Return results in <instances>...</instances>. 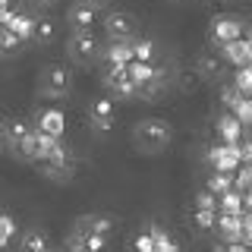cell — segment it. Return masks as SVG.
Returning <instances> with one entry per match:
<instances>
[{
  "mask_svg": "<svg viewBox=\"0 0 252 252\" xmlns=\"http://www.w3.org/2000/svg\"><path fill=\"white\" fill-rule=\"evenodd\" d=\"M129 76H132V82H136V89H142V85H148V82L158 76V69H155V63L129 60Z\"/></svg>",
  "mask_w": 252,
  "mask_h": 252,
  "instance_id": "cell-21",
  "label": "cell"
},
{
  "mask_svg": "<svg viewBox=\"0 0 252 252\" xmlns=\"http://www.w3.org/2000/svg\"><path fill=\"white\" fill-rule=\"evenodd\" d=\"M76 230H82V233H110L114 230V218L110 215H82V218H76Z\"/></svg>",
  "mask_w": 252,
  "mask_h": 252,
  "instance_id": "cell-17",
  "label": "cell"
},
{
  "mask_svg": "<svg viewBox=\"0 0 252 252\" xmlns=\"http://www.w3.org/2000/svg\"><path fill=\"white\" fill-rule=\"evenodd\" d=\"M44 249H51V240H47L44 230H29V233H22L19 252H44Z\"/></svg>",
  "mask_w": 252,
  "mask_h": 252,
  "instance_id": "cell-20",
  "label": "cell"
},
{
  "mask_svg": "<svg viewBox=\"0 0 252 252\" xmlns=\"http://www.w3.org/2000/svg\"><path fill=\"white\" fill-rule=\"evenodd\" d=\"M44 252H54V249H44Z\"/></svg>",
  "mask_w": 252,
  "mask_h": 252,
  "instance_id": "cell-41",
  "label": "cell"
},
{
  "mask_svg": "<svg viewBox=\"0 0 252 252\" xmlns=\"http://www.w3.org/2000/svg\"><path fill=\"white\" fill-rule=\"evenodd\" d=\"M94 13L98 10H92V6H85V3H76L66 10V26L73 29V32H92V26H94Z\"/></svg>",
  "mask_w": 252,
  "mask_h": 252,
  "instance_id": "cell-13",
  "label": "cell"
},
{
  "mask_svg": "<svg viewBox=\"0 0 252 252\" xmlns=\"http://www.w3.org/2000/svg\"><path fill=\"white\" fill-rule=\"evenodd\" d=\"M224 57H218V54H202L199 60H195V73H199V79H218L220 76V63Z\"/></svg>",
  "mask_w": 252,
  "mask_h": 252,
  "instance_id": "cell-19",
  "label": "cell"
},
{
  "mask_svg": "<svg viewBox=\"0 0 252 252\" xmlns=\"http://www.w3.org/2000/svg\"><path fill=\"white\" fill-rule=\"evenodd\" d=\"M132 60H145V63L155 60V41L152 38H136L132 41Z\"/></svg>",
  "mask_w": 252,
  "mask_h": 252,
  "instance_id": "cell-28",
  "label": "cell"
},
{
  "mask_svg": "<svg viewBox=\"0 0 252 252\" xmlns=\"http://www.w3.org/2000/svg\"><path fill=\"white\" fill-rule=\"evenodd\" d=\"M38 132V129H35ZM60 139H54V136H47V132H38V158H35V164L41 161V158H51L54 152H60Z\"/></svg>",
  "mask_w": 252,
  "mask_h": 252,
  "instance_id": "cell-27",
  "label": "cell"
},
{
  "mask_svg": "<svg viewBox=\"0 0 252 252\" xmlns=\"http://www.w3.org/2000/svg\"><path fill=\"white\" fill-rule=\"evenodd\" d=\"M218 208L224 211V215H243V211H246V208H243V192L236 186L227 189L224 195H218Z\"/></svg>",
  "mask_w": 252,
  "mask_h": 252,
  "instance_id": "cell-22",
  "label": "cell"
},
{
  "mask_svg": "<svg viewBox=\"0 0 252 252\" xmlns=\"http://www.w3.org/2000/svg\"><path fill=\"white\" fill-rule=\"evenodd\" d=\"M6 148V123H0V155H3Z\"/></svg>",
  "mask_w": 252,
  "mask_h": 252,
  "instance_id": "cell-37",
  "label": "cell"
},
{
  "mask_svg": "<svg viewBox=\"0 0 252 252\" xmlns=\"http://www.w3.org/2000/svg\"><path fill=\"white\" fill-rule=\"evenodd\" d=\"M136 29H139L136 16L126 10H114L104 16V32L110 41H136Z\"/></svg>",
  "mask_w": 252,
  "mask_h": 252,
  "instance_id": "cell-4",
  "label": "cell"
},
{
  "mask_svg": "<svg viewBox=\"0 0 252 252\" xmlns=\"http://www.w3.org/2000/svg\"><path fill=\"white\" fill-rule=\"evenodd\" d=\"M246 35V26H243V19H236V16H215L208 26V38L215 41L218 47L227 44V41H236V38Z\"/></svg>",
  "mask_w": 252,
  "mask_h": 252,
  "instance_id": "cell-7",
  "label": "cell"
},
{
  "mask_svg": "<svg viewBox=\"0 0 252 252\" xmlns=\"http://www.w3.org/2000/svg\"><path fill=\"white\" fill-rule=\"evenodd\" d=\"M6 29L13 32L19 41H32V32H35V19H32L29 13H13V10H6V22H3Z\"/></svg>",
  "mask_w": 252,
  "mask_h": 252,
  "instance_id": "cell-14",
  "label": "cell"
},
{
  "mask_svg": "<svg viewBox=\"0 0 252 252\" xmlns=\"http://www.w3.org/2000/svg\"><path fill=\"white\" fill-rule=\"evenodd\" d=\"M107 236L104 233H82L73 227V233L66 236V252H104Z\"/></svg>",
  "mask_w": 252,
  "mask_h": 252,
  "instance_id": "cell-9",
  "label": "cell"
},
{
  "mask_svg": "<svg viewBox=\"0 0 252 252\" xmlns=\"http://www.w3.org/2000/svg\"><path fill=\"white\" fill-rule=\"evenodd\" d=\"M104 85H107L110 94H117V98H132V94H139L136 82H132V76H129V63H107Z\"/></svg>",
  "mask_w": 252,
  "mask_h": 252,
  "instance_id": "cell-5",
  "label": "cell"
},
{
  "mask_svg": "<svg viewBox=\"0 0 252 252\" xmlns=\"http://www.w3.org/2000/svg\"><path fill=\"white\" fill-rule=\"evenodd\" d=\"M66 51L76 63H94L101 57V44L92 32H73L69 41H66Z\"/></svg>",
  "mask_w": 252,
  "mask_h": 252,
  "instance_id": "cell-6",
  "label": "cell"
},
{
  "mask_svg": "<svg viewBox=\"0 0 252 252\" xmlns=\"http://www.w3.org/2000/svg\"><path fill=\"white\" fill-rule=\"evenodd\" d=\"M38 6H54V3H60V0H35Z\"/></svg>",
  "mask_w": 252,
  "mask_h": 252,
  "instance_id": "cell-38",
  "label": "cell"
},
{
  "mask_svg": "<svg viewBox=\"0 0 252 252\" xmlns=\"http://www.w3.org/2000/svg\"><path fill=\"white\" fill-rule=\"evenodd\" d=\"M132 249H136V252H155V236H152V230H142L136 240H132Z\"/></svg>",
  "mask_w": 252,
  "mask_h": 252,
  "instance_id": "cell-32",
  "label": "cell"
},
{
  "mask_svg": "<svg viewBox=\"0 0 252 252\" xmlns=\"http://www.w3.org/2000/svg\"><path fill=\"white\" fill-rule=\"evenodd\" d=\"M19 44H22V41H19V38H16L6 26L0 29V51H13V47H19Z\"/></svg>",
  "mask_w": 252,
  "mask_h": 252,
  "instance_id": "cell-34",
  "label": "cell"
},
{
  "mask_svg": "<svg viewBox=\"0 0 252 252\" xmlns=\"http://www.w3.org/2000/svg\"><path fill=\"white\" fill-rule=\"evenodd\" d=\"M38 170H41L44 177L57 180V183H66L76 173V158L69 155L66 148H60V152H54L51 158H41V161H38Z\"/></svg>",
  "mask_w": 252,
  "mask_h": 252,
  "instance_id": "cell-3",
  "label": "cell"
},
{
  "mask_svg": "<svg viewBox=\"0 0 252 252\" xmlns=\"http://www.w3.org/2000/svg\"><path fill=\"white\" fill-rule=\"evenodd\" d=\"M218 136H220V142H230V145H240L243 142V120L233 110L218 120Z\"/></svg>",
  "mask_w": 252,
  "mask_h": 252,
  "instance_id": "cell-15",
  "label": "cell"
},
{
  "mask_svg": "<svg viewBox=\"0 0 252 252\" xmlns=\"http://www.w3.org/2000/svg\"><path fill=\"white\" fill-rule=\"evenodd\" d=\"M220 57H224L227 63H233V66H246V63H252V47L246 41V35L236 38V41L220 44Z\"/></svg>",
  "mask_w": 252,
  "mask_h": 252,
  "instance_id": "cell-12",
  "label": "cell"
},
{
  "mask_svg": "<svg viewBox=\"0 0 252 252\" xmlns=\"http://www.w3.org/2000/svg\"><path fill=\"white\" fill-rule=\"evenodd\" d=\"M0 252H3V249H0Z\"/></svg>",
  "mask_w": 252,
  "mask_h": 252,
  "instance_id": "cell-42",
  "label": "cell"
},
{
  "mask_svg": "<svg viewBox=\"0 0 252 252\" xmlns=\"http://www.w3.org/2000/svg\"><path fill=\"white\" fill-rule=\"evenodd\" d=\"M208 161L215 170H236L243 164V148L240 145H230V142H220V145H215L208 152Z\"/></svg>",
  "mask_w": 252,
  "mask_h": 252,
  "instance_id": "cell-8",
  "label": "cell"
},
{
  "mask_svg": "<svg viewBox=\"0 0 252 252\" xmlns=\"http://www.w3.org/2000/svg\"><path fill=\"white\" fill-rule=\"evenodd\" d=\"M89 120L98 126V129H110V126H114V120H117V101H114V98H98V101H92Z\"/></svg>",
  "mask_w": 252,
  "mask_h": 252,
  "instance_id": "cell-11",
  "label": "cell"
},
{
  "mask_svg": "<svg viewBox=\"0 0 252 252\" xmlns=\"http://www.w3.org/2000/svg\"><path fill=\"white\" fill-rule=\"evenodd\" d=\"M54 38H57V22L54 19H35V32H32V41H38V44H51Z\"/></svg>",
  "mask_w": 252,
  "mask_h": 252,
  "instance_id": "cell-24",
  "label": "cell"
},
{
  "mask_svg": "<svg viewBox=\"0 0 252 252\" xmlns=\"http://www.w3.org/2000/svg\"><path fill=\"white\" fill-rule=\"evenodd\" d=\"M10 3L13 0H0V10H10Z\"/></svg>",
  "mask_w": 252,
  "mask_h": 252,
  "instance_id": "cell-39",
  "label": "cell"
},
{
  "mask_svg": "<svg viewBox=\"0 0 252 252\" xmlns=\"http://www.w3.org/2000/svg\"><path fill=\"white\" fill-rule=\"evenodd\" d=\"M240 3H252V0H240Z\"/></svg>",
  "mask_w": 252,
  "mask_h": 252,
  "instance_id": "cell-40",
  "label": "cell"
},
{
  "mask_svg": "<svg viewBox=\"0 0 252 252\" xmlns=\"http://www.w3.org/2000/svg\"><path fill=\"white\" fill-rule=\"evenodd\" d=\"M152 236H155V252H180V243L173 240L167 230H161V227H152Z\"/></svg>",
  "mask_w": 252,
  "mask_h": 252,
  "instance_id": "cell-26",
  "label": "cell"
},
{
  "mask_svg": "<svg viewBox=\"0 0 252 252\" xmlns=\"http://www.w3.org/2000/svg\"><path fill=\"white\" fill-rule=\"evenodd\" d=\"M79 3H85V6H92V10H104V6L110 3V0H79Z\"/></svg>",
  "mask_w": 252,
  "mask_h": 252,
  "instance_id": "cell-36",
  "label": "cell"
},
{
  "mask_svg": "<svg viewBox=\"0 0 252 252\" xmlns=\"http://www.w3.org/2000/svg\"><path fill=\"white\" fill-rule=\"evenodd\" d=\"M32 132H35V126H29L26 120H13V123H6V145H10L13 152H16V148H19L22 142L32 136Z\"/></svg>",
  "mask_w": 252,
  "mask_h": 252,
  "instance_id": "cell-18",
  "label": "cell"
},
{
  "mask_svg": "<svg viewBox=\"0 0 252 252\" xmlns=\"http://www.w3.org/2000/svg\"><path fill=\"white\" fill-rule=\"evenodd\" d=\"M195 224H199L202 230H211V227H218V211H208V208H195Z\"/></svg>",
  "mask_w": 252,
  "mask_h": 252,
  "instance_id": "cell-31",
  "label": "cell"
},
{
  "mask_svg": "<svg viewBox=\"0 0 252 252\" xmlns=\"http://www.w3.org/2000/svg\"><path fill=\"white\" fill-rule=\"evenodd\" d=\"M69 89H73V73H69L63 63H51V66H44L41 76H38V94L47 98V101L66 98Z\"/></svg>",
  "mask_w": 252,
  "mask_h": 252,
  "instance_id": "cell-2",
  "label": "cell"
},
{
  "mask_svg": "<svg viewBox=\"0 0 252 252\" xmlns=\"http://www.w3.org/2000/svg\"><path fill=\"white\" fill-rule=\"evenodd\" d=\"M35 129L47 132V136H54V139H63V132H66V114H63L60 107H44L41 114L35 117Z\"/></svg>",
  "mask_w": 252,
  "mask_h": 252,
  "instance_id": "cell-10",
  "label": "cell"
},
{
  "mask_svg": "<svg viewBox=\"0 0 252 252\" xmlns=\"http://www.w3.org/2000/svg\"><path fill=\"white\" fill-rule=\"evenodd\" d=\"M233 186H236V180H233V173H230V170H215L205 189H211L215 195H224L227 189H233Z\"/></svg>",
  "mask_w": 252,
  "mask_h": 252,
  "instance_id": "cell-25",
  "label": "cell"
},
{
  "mask_svg": "<svg viewBox=\"0 0 252 252\" xmlns=\"http://www.w3.org/2000/svg\"><path fill=\"white\" fill-rule=\"evenodd\" d=\"M170 139H173V129L161 117H145V120L132 126V145L142 155H161L170 145Z\"/></svg>",
  "mask_w": 252,
  "mask_h": 252,
  "instance_id": "cell-1",
  "label": "cell"
},
{
  "mask_svg": "<svg viewBox=\"0 0 252 252\" xmlns=\"http://www.w3.org/2000/svg\"><path fill=\"white\" fill-rule=\"evenodd\" d=\"M107 63H129L132 60V41H110L104 51Z\"/></svg>",
  "mask_w": 252,
  "mask_h": 252,
  "instance_id": "cell-23",
  "label": "cell"
},
{
  "mask_svg": "<svg viewBox=\"0 0 252 252\" xmlns=\"http://www.w3.org/2000/svg\"><path fill=\"white\" fill-rule=\"evenodd\" d=\"M218 233L224 243H243V215H224L218 218Z\"/></svg>",
  "mask_w": 252,
  "mask_h": 252,
  "instance_id": "cell-16",
  "label": "cell"
},
{
  "mask_svg": "<svg viewBox=\"0 0 252 252\" xmlns=\"http://www.w3.org/2000/svg\"><path fill=\"white\" fill-rule=\"evenodd\" d=\"M13 236H16V220L10 215H0V249H6Z\"/></svg>",
  "mask_w": 252,
  "mask_h": 252,
  "instance_id": "cell-30",
  "label": "cell"
},
{
  "mask_svg": "<svg viewBox=\"0 0 252 252\" xmlns=\"http://www.w3.org/2000/svg\"><path fill=\"white\" fill-rule=\"evenodd\" d=\"M233 85H236V92H240V94H252V63H246V66H236Z\"/></svg>",
  "mask_w": 252,
  "mask_h": 252,
  "instance_id": "cell-29",
  "label": "cell"
},
{
  "mask_svg": "<svg viewBox=\"0 0 252 252\" xmlns=\"http://www.w3.org/2000/svg\"><path fill=\"white\" fill-rule=\"evenodd\" d=\"M215 252H249L246 243H224V246H218Z\"/></svg>",
  "mask_w": 252,
  "mask_h": 252,
  "instance_id": "cell-35",
  "label": "cell"
},
{
  "mask_svg": "<svg viewBox=\"0 0 252 252\" xmlns=\"http://www.w3.org/2000/svg\"><path fill=\"white\" fill-rule=\"evenodd\" d=\"M195 208H208V211H218V195L211 192V189H202V192L195 195Z\"/></svg>",
  "mask_w": 252,
  "mask_h": 252,
  "instance_id": "cell-33",
  "label": "cell"
}]
</instances>
